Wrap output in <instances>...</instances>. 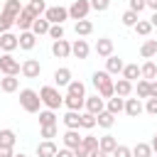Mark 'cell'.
Returning <instances> with one entry per match:
<instances>
[{
	"mask_svg": "<svg viewBox=\"0 0 157 157\" xmlns=\"http://www.w3.org/2000/svg\"><path fill=\"white\" fill-rule=\"evenodd\" d=\"M74 32H76V37H88V34L93 32V22H91V20H76Z\"/></svg>",
	"mask_w": 157,
	"mask_h": 157,
	"instance_id": "cell-25",
	"label": "cell"
},
{
	"mask_svg": "<svg viewBox=\"0 0 157 157\" xmlns=\"http://www.w3.org/2000/svg\"><path fill=\"white\" fill-rule=\"evenodd\" d=\"M39 98H42V105L49 108V110H59L64 105V96L59 93L56 86H42L39 88Z\"/></svg>",
	"mask_w": 157,
	"mask_h": 157,
	"instance_id": "cell-2",
	"label": "cell"
},
{
	"mask_svg": "<svg viewBox=\"0 0 157 157\" xmlns=\"http://www.w3.org/2000/svg\"><path fill=\"white\" fill-rule=\"evenodd\" d=\"M120 74H123V78H128V81H137V78H140V66H137V64H125Z\"/></svg>",
	"mask_w": 157,
	"mask_h": 157,
	"instance_id": "cell-33",
	"label": "cell"
},
{
	"mask_svg": "<svg viewBox=\"0 0 157 157\" xmlns=\"http://www.w3.org/2000/svg\"><path fill=\"white\" fill-rule=\"evenodd\" d=\"M44 20H49V25H64V20H69V7H61V5H52L44 10L42 15Z\"/></svg>",
	"mask_w": 157,
	"mask_h": 157,
	"instance_id": "cell-4",
	"label": "cell"
},
{
	"mask_svg": "<svg viewBox=\"0 0 157 157\" xmlns=\"http://www.w3.org/2000/svg\"><path fill=\"white\" fill-rule=\"evenodd\" d=\"M150 25H152V27H157V10L152 12V17H150Z\"/></svg>",
	"mask_w": 157,
	"mask_h": 157,
	"instance_id": "cell-56",
	"label": "cell"
},
{
	"mask_svg": "<svg viewBox=\"0 0 157 157\" xmlns=\"http://www.w3.org/2000/svg\"><path fill=\"white\" fill-rule=\"evenodd\" d=\"M0 49L7 52V54H12L15 49H20V44H17V34H12V32H2V34H0Z\"/></svg>",
	"mask_w": 157,
	"mask_h": 157,
	"instance_id": "cell-13",
	"label": "cell"
},
{
	"mask_svg": "<svg viewBox=\"0 0 157 157\" xmlns=\"http://www.w3.org/2000/svg\"><path fill=\"white\" fill-rule=\"evenodd\" d=\"M34 20H37V17H34V15L27 10V5H25V7H22V12L15 17V27H20V32H25V29H32V22H34Z\"/></svg>",
	"mask_w": 157,
	"mask_h": 157,
	"instance_id": "cell-10",
	"label": "cell"
},
{
	"mask_svg": "<svg viewBox=\"0 0 157 157\" xmlns=\"http://www.w3.org/2000/svg\"><path fill=\"white\" fill-rule=\"evenodd\" d=\"M83 101H86V98H76V96H64V105H66V110H78V113H81V108H83Z\"/></svg>",
	"mask_w": 157,
	"mask_h": 157,
	"instance_id": "cell-35",
	"label": "cell"
},
{
	"mask_svg": "<svg viewBox=\"0 0 157 157\" xmlns=\"http://www.w3.org/2000/svg\"><path fill=\"white\" fill-rule=\"evenodd\" d=\"M15 142H17V135H15V130H10V128H2V130H0V147H15Z\"/></svg>",
	"mask_w": 157,
	"mask_h": 157,
	"instance_id": "cell-28",
	"label": "cell"
},
{
	"mask_svg": "<svg viewBox=\"0 0 157 157\" xmlns=\"http://www.w3.org/2000/svg\"><path fill=\"white\" fill-rule=\"evenodd\" d=\"M56 145H54V140H42L39 145H37V157H54L56 155Z\"/></svg>",
	"mask_w": 157,
	"mask_h": 157,
	"instance_id": "cell-20",
	"label": "cell"
},
{
	"mask_svg": "<svg viewBox=\"0 0 157 157\" xmlns=\"http://www.w3.org/2000/svg\"><path fill=\"white\" fill-rule=\"evenodd\" d=\"M61 140H64V147H69V150H76V147L81 145L83 135H81L78 130H66V132L61 135Z\"/></svg>",
	"mask_w": 157,
	"mask_h": 157,
	"instance_id": "cell-15",
	"label": "cell"
},
{
	"mask_svg": "<svg viewBox=\"0 0 157 157\" xmlns=\"http://www.w3.org/2000/svg\"><path fill=\"white\" fill-rule=\"evenodd\" d=\"M150 98H157V78L150 81Z\"/></svg>",
	"mask_w": 157,
	"mask_h": 157,
	"instance_id": "cell-51",
	"label": "cell"
},
{
	"mask_svg": "<svg viewBox=\"0 0 157 157\" xmlns=\"http://www.w3.org/2000/svg\"><path fill=\"white\" fill-rule=\"evenodd\" d=\"M22 7H25V5H22L20 0H5L2 12H5V15H10V17H17V15L22 12Z\"/></svg>",
	"mask_w": 157,
	"mask_h": 157,
	"instance_id": "cell-32",
	"label": "cell"
},
{
	"mask_svg": "<svg viewBox=\"0 0 157 157\" xmlns=\"http://www.w3.org/2000/svg\"><path fill=\"white\" fill-rule=\"evenodd\" d=\"M113 123H115V115H113V113H108V110H101V113L96 115V125H98V128H103V130L113 128Z\"/></svg>",
	"mask_w": 157,
	"mask_h": 157,
	"instance_id": "cell-26",
	"label": "cell"
},
{
	"mask_svg": "<svg viewBox=\"0 0 157 157\" xmlns=\"http://www.w3.org/2000/svg\"><path fill=\"white\" fill-rule=\"evenodd\" d=\"M17 88H20V78H17V76H2V78H0V91L15 93Z\"/></svg>",
	"mask_w": 157,
	"mask_h": 157,
	"instance_id": "cell-24",
	"label": "cell"
},
{
	"mask_svg": "<svg viewBox=\"0 0 157 157\" xmlns=\"http://www.w3.org/2000/svg\"><path fill=\"white\" fill-rule=\"evenodd\" d=\"M88 157H110V155H108V152H103V150H98V147H96V150H93V152H91V155H88Z\"/></svg>",
	"mask_w": 157,
	"mask_h": 157,
	"instance_id": "cell-53",
	"label": "cell"
},
{
	"mask_svg": "<svg viewBox=\"0 0 157 157\" xmlns=\"http://www.w3.org/2000/svg\"><path fill=\"white\" fill-rule=\"evenodd\" d=\"M113 91H115V96H123V98H128L130 93H132V81H128V78H118L115 83H113Z\"/></svg>",
	"mask_w": 157,
	"mask_h": 157,
	"instance_id": "cell-19",
	"label": "cell"
},
{
	"mask_svg": "<svg viewBox=\"0 0 157 157\" xmlns=\"http://www.w3.org/2000/svg\"><path fill=\"white\" fill-rule=\"evenodd\" d=\"M20 66H22V64H20L12 54L5 52V54L0 56V71H2L5 76H17V74H20Z\"/></svg>",
	"mask_w": 157,
	"mask_h": 157,
	"instance_id": "cell-6",
	"label": "cell"
},
{
	"mask_svg": "<svg viewBox=\"0 0 157 157\" xmlns=\"http://www.w3.org/2000/svg\"><path fill=\"white\" fill-rule=\"evenodd\" d=\"M61 123L66 125V130H78V110H66Z\"/></svg>",
	"mask_w": 157,
	"mask_h": 157,
	"instance_id": "cell-29",
	"label": "cell"
},
{
	"mask_svg": "<svg viewBox=\"0 0 157 157\" xmlns=\"http://www.w3.org/2000/svg\"><path fill=\"white\" fill-rule=\"evenodd\" d=\"M12 157H27V155H25V152H17V155H12Z\"/></svg>",
	"mask_w": 157,
	"mask_h": 157,
	"instance_id": "cell-57",
	"label": "cell"
},
{
	"mask_svg": "<svg viewBox=\"0 0 157 157\" xmlns=\"http://www.w3.org/2000/svg\"><path fill=\"white\" fill-rule=\"evenodd\" d=\"M17 44H20V49H25V52L34 49V44H37V34H34L32 29L20 32V34H17Z\"/></svg>",
	"mask_w": 157,
	"mask_h": 157,
	"instance_id": "cell-11",
	"label": "cell"
},
{
	"mask_svg": "<svg viewBox=\"0 0 157 157\" xmlns=\"http://www.w3.org/2000/svg\"><path fill=\"white\" fill-rule=\"evenodd\" d=\"M81 147L91 155L96 147H98V137H93V135H83V140H81Z\"/></svg>",
	"mask_w": 157,
	"mask_h": 157,
	"instance_id": "cell-40",
	"label": "cell"
},
{
	"mask_svg": "<svg viewBox=\"0 0 157 157\" xmlns=\"http://www.w3.org/2000/svg\"><path fill=\"white\" fill-rule=\"evenodd\" d=\"M145 7H147L145 0H128V10H132V12H137V15H140Z\"/></svg>",
	"mask_w": 157,
	"mask_h": 157,
	"instance_id": "cell-48",
	"label": "cell"
},
{
	"mask_svg": "<svg viewBox=\"0 0 157 157\" xmlns=\"http://www.w3.org/2000/svg\"><path fill=\"white\" fill-rule=\"evenodd\" d=\"M27 10H29L34 17H42L44 10H47V2H44V0H29V2H27Z\"/></svg>",
	"mask_w": 157,
	"mask_h": 157,
	"instance_id": "cell-37",
	"label": "cell"
},
{
	"mask_svg": "<svg viewBox=\"0 0 157 157\" xmlns=\"http://www.w3.org/2000/svg\"><path fill=\"white\" fill-rule=\"evenodd\" d=\"M66 96L86 98V86H83V81H76V78H71V81H69V86H66Z\"/></svg>",
	"mask_w": 157,
	"mask_h": 157,
	"instance_id": "cell-21",
	"label": "cell"
},
{
	"mask_svg": "<svg viewBox=\"0 0 157 157\" xmlns=\"http://www.w3.org/2000/svg\"><path fill=\"white\" fill-rule=\"evenodd\" d=\"M110 157H132V150H130L128 145H118V147L110 152Z\"/></svg>",
	"mask_w": 157,
	"mask_h": 157,
	"instance_id": "cell-46",
	"label": "cell"
},
{
	"mask_svg": "<svg viewBox=\"0 0 157 157\" xmlns=\"http://www.w3.org/2000/svg\"><path fill=\"white\" fill-rule=\"evenodd\" d=\"M140 78H147V81L157 78V64H155L152 59H147V61L140 66Z\"/></svg>",
	"mask_w": 157,
	"mask_h": 157,
	"instance_id": "cell-22",
	"label": "cell"
},
{
	"mask_svg": "<svg viewBox=\"0 0 157 157\" xmlns=\"http://www.w3.org/2000/svg\"><path fill=\"white\" fill-rule=\"evenodd\" d=\"M15 25V17H10V15H5V12H0V34L2 32H10V27Z\"/></svg>",
	"mask_w": 157,
	"mask_h": 157,
	"instance_id": "cell-44",
	"label": "cell"
},
{
	"mask_svg": "<svg viewBox=\"0 0 157 157\" xmlns=\"http://www.w3.org/2000/svg\"><path fill=\"white\" fill-rule=\"evenodd\" d=\"M52 39H64V25H49V32H47Z\"/></svg>",
	"mask_w": 157,
	"mask_h": 157,
	"instance_id": "cell-45",
	"label": "cell"
},
{
	"mask_svg": "<svg viewBox=\"0 0 157 157\" xmlns=\"http://www.w3.org/2000/svg\"><path fill=\"white\" fill-rule=\"evenodd\" d=\"M52 54H54L56 59L71 56V42H69V39H54V42H52Z\"/></svg>",
	"mask_w": 157,
	"mask_h": 157,
	"instance_id": "cell-8",
	"label": "cell"
},
{
	"mask_svg": "<svg viewBox=\"0 0 157 157\" xmlns=\"http://www.w3.org/2000/svg\"><path fill=\"white\" fill-rule=\"evenodd\" d=\"M137 20H140V15H137V12H132V10H125V12H123V17H120V22H123L125 27H132Z\"/></svg>",
	"mask_w": 157,
	"mask_h": 157,
	"instance_id": "cell-41",
	"label": "cell"
},
{
	"mask_svg": "<svg viewBox=\"0 0 157 157\" xmlns=\"http://www.w3.org/2000/svg\"><path fill=\"white\" fill-rule=\"evenodd\" d=\"M20 105H22V110H27V113H39V110H42L39 91H34V88H22V91H20Z\"/></svg>",
	"mask_w": 157,
	"mask_h": 157,
	"instance_id": "cell-3",
	"label": "cell"
},
{
	"mask_svg": "<svg viewBox=\"0 0 157 157\" xmlns=\"http://www.w3.org/2000/svg\"><path fill=\"white\" fill-rule=\"evenodd\" d=\"M137 98H150V81L147 78H140L137 81Z\"/></svg>",
	"mask_w": 157,
	"mask_h": 157,
	"instance_id": "cell-42",
	"label": "cell"
},
{
	"mask_svg": "<svg viewBox=\"0 0 157 157\" xmlns=\"http://www.w3.org/2000/svg\"><path fill=\"white\" fill-rule=\"evenodd\" d=\"M145 5H147V7H150V10H152V12H155V10H157V0H145Z\"/></svg>",
	"mask_w": 157,
	"mask_h": 157,
	"instance_id": "cell-55",
	"label": "cell"
},
{
	"mask_svg": "<svg viewBox=\"0 0 157 157\" xmlns=\"http://www.w3.org/2000/svg\"><path fill=\"white\" fill-rule=\"evenodd\" d=\"M69 81H71V69L69 66H59L54 71V83L56 86H69Z\"/></svg>",
	"mask_w": 157,
	"mask_h": 157,
	"instance_id": "cell-23",
	"label": "cell"
},
{
	"mask_svg": "<svg viewBox=\"0 0 157 157\" xmlns=\"http://www.w3.org/2000/svg\"><path fill=\"white\" fill-rule=\"evenodd\" d=\"M39 125H56V110H39Z\"/></svg>",
	"mask_w": 157,
	"mask_h": 157,
	"instance_id": "cell-36",
	"label": "cell"
},
{
	"mask_svg": "<svg viewBox=\"0 0 157 157\" xmlns=\"http://www.w3.org/2000/svg\"><path fill=\"white\" fill-rule=\"evenodd\" d=\"M39 137H44V140L56 137V125H39Z\"/></svg>",
	"mask_w": 157,
	"mask_h": 157,
	"instance_id": "cell-43",
	"label": "cell"
},
{
	"mask_svg": "<svg viewBox=\"0 0 157 157\" xmlns=\"http://www.w3.org/2000/svg\"><path fill=\"white\" fill-rule=\"evenodd\" d=\"M88 2H91V10L96 12H105L110 7V0H88Z\"/></svg>",
	"mask_w": 157,
	"mask_h": 157,
	"instance_id": "cell-47",
	"label": "cell"
},
{
	"mask_svg": "<svg viewBox=\"0 0 157 157\" xmlns=\"http://www.w3.org/2000/svg\"><path fill=\"white\" fill-rule=\"evenodd\" d=\"M12 147H0V157H12Z\"/></svg>",
	"mask_w": 157,
	"mask_h": 157,
	"instance_id": "cell-52",
	"label": "cell"
},
{
	"mask_svg": "<svg viewBox=\"0 0 157 157\" xmlns=\"http://www.w3.org/2000/svg\"><path fill=\"white\" fill-rule=\"evenodd\" d=\"M147 103H145V110L150 113V115H157V98H145Z\"/></svg>",
	"mask_w": 157,
	"mask_h": 157,
	"instance_id": "cell-49",
	"label": "cell"
},
{
	"mask_svg": "<svg viewBox=\"0 0 157 157\" xmlns=\"http://www.w3.org/2000/svg\"><path fill=\"white\" fill-rule=\"evenodd\" d=\"M54 157H76V155H74V150L61 147V150H56V155H54Z\"/></svg>",
	"mask_w": 157,
	"mask_h": 157,
	"instance_id": "cell-50",
	"label": "cell"
},
{
	"mask_svg": "<svg viewBox=\"0 0 157 157\" xmlns=\"http://www.w3.org/2000/svg\"><path fill=\"white\" fill-rule=\"evenodd\" d=\"M71 54L76 56V59H88V54H91V47H88V42L86 39H76V42H71Z\"/></svg>",
	"mask_w": 157,
	"mask_h": 157,
	"instance_id": "cell-14",
	"label": "cell"
},
{
	"mask_svg": "<svg viewBox=\"0 0 157 157\" xmlns=\"http://www.w3.org/2000/svg\"><path fill=\"white\" fill-rule=\"evenodd\" d=\"M150 147H152V155L157 157V132L152 135V142H150Z\"/></svg>",
	"mask_w": 157,
	"mask_h": 157,
	"instance_id": "cell-54",
	"label": "cell"
},
{
	"mask_svg": "<svg viewBox=\"0 0 157 157\" xmlns=\"http://www.w3.org/2000/svg\"><path fill=\"white\" fill-rule=\"evenodd\" d=\"M132 27H135V32H137L140 37H147V34L152 32V25H150V20H137Z\"/></svg>",
	"mask_w": 157,
	"mask_h": 157,
	"instance_id": "cell-39",
	"label": "cell"
},
{
	"mask_svg": "<svg viewBox=\"0 0 157 157\" xmlns=\"http://www.w3.org/2000/svg\"><path fill=\"white\" fill-rule=\"evenodd\" d=\"M91 12V2L88 0H74L69 7V20H86Z\"/></svg>",
	"mask_w": 157,
	"mask_h": 157,
	"instance_id": "cell-5",
	"label": "cell"
},
{
	"mask_svg": "<svg viewBox=\"0 0 157 157\" xmlns=\"http://www.w3.org/2000/svg\"><path fill=\"white\" fill-rule=\"evenodd\" d=\"M123 108H125V98H123V96H110V98H105V110H108V113L118 115V113H123Z\"/></svg>",
	"mask_w": 157,
	"mask_h": 157,
	"instance_id": "cell-17",
	"label": "cell"
},
{
	"mask_svg": "<svg viewBox=\"0 0 157 157\" xmlns=\"http://www.w3.org/2000/svg\"><path fill=\"white\" fill-rule=\"evenodd\" d=\"M91 83L96 86V93L101 96V98H110V96H115V91H113V76L103 69V71H93V76H91Z\"/></svg>",
	"mask_w": 157,
	"mask_h": 157,
	"instance_id": "cell-1",
	"label": "cell"
},
{
	"mask_svg": "<svg viewBox=\"0 0 157 157\" xmlns=\"http://www.w3.org/2000/svg\"><path fill=\"white\" fill-rule=\"evenodd\" d=\"M123 66H125V61H123L120 56H115V54H110V56L105 59V71H108L110 76L120 74V71H123Z\"/></svg>",
	"mask_w": 157,
	"mask_h": 157,
	"instance_id": "cell-18",
	"label": "cell"
},
{
	"mask_svg": "<svg viewBox=\"0 0 157 157\" xmlns=\"http://www.w3.org/2000/svg\"><path fill=\"white\" fill-rule=\"evenodd\" d=\"M78 128H81V130H91V128H96V115L88 113V110L78 113Z\"/></svg>",
	"mask_w": 157,
	"mask_h": 157,
	"instance_id": "cell-30",
	"label": "cell"
},
{
	"mask_svg": "<svg viewBox=\"0 0 157 157\" xmlns=\"http://www.w3.org/2000/svg\"><path fill=\"white\" fill-rule=\"evenodd\" d=\"M118 147V140L113 137V135H103V137H98V150H103V152H113Z\"/></svg>",
	"mask_w": 157,
	"mask_h": 157,
	"instance_id": "cell-31",
	"label": "cell"
},
{
	"mask_svg": "<svg viewBox=\"0 0 157 157\" xmlns=\"http://www.w3.org/2000/svg\"><path fill=\"white\" fill-rule=\"evenodd\" d=\"M132 150V157H155L152 155V147H150V142H137L135 147H130Z\"/></svg>",
	"mask_w": 157,
	"mask_h": 157,
	"instance_id": "cell-34",
	"label": "cell"
},
{
	"mask_svg": "<svg viewBox=\"0 0 157 157\" xmlns=\"http://www.w3.org/2000/svg\"><path fill=\"white\" fill-rule=\"evenodd\" d=\"M157 54V39H145L142 47H140V56L142 59H152Z\"/></svg>",
	"mask_w": 157,
	"mask_h": 157,
	"instance_id": "cell-27",
	"label": "cell"
},
{
	"mask_svg": "<svg viewBox=\"0 0 157 157\" xmlns=\"http://www.w3.org/2000/svg\"><path fill=\"white\" fill-rule=\"evenodd\" d=\"M32 32L39 37V34H47L49 32V20H44V17H37L34 22H32Z\"/></svg>",
	"mask_w": 157,
	"mask_h": 157,
	"instance_id": "cell-38",
	"label": "cell"
},
{
	"mask_svg": "<svg viewBox=\"0 0 157 157\" xmlns=\"http://www.w3.org/2000/svg\"><path fill=\"white\" fill-rule=\"evenodd\" d=\"M123 113H128L130 118H137V115L145 113V105H142L140 98H125V108H123Z\"/></svg>",
	"mask_w": 157,
	"mask_h": 157,
	"instance_id": "cell-12",
	"label": "cell"
},
{
	"mask_svg": "<svg viewBox=\"0 0 157 157\" xmlns=\"http://www.w3.org/2000/svg\"><path fill=\"white\" fill-rule=\"evenodd\" d=\"M96 54L98 56H103V59H108L110 54H113V39H108V37H101L98 42H96Z\"/></svg>",
	"mask_w": 157,
	"mask_h": 157,
	"instance_id": "cell-16",
	"label": "cell"
},
{
	"mask_svg": "<svg viewBox=\"0 0 157 157\" xmlns=\"http://www.w3.org/2000/svg\"><path fill=\"white\" fill-rule=\"evenodd\" d=\"M20 74H22L25 78H39V74H42V64H39L37 59H25L22 66H20Z\"/></svg>",
	"mask_w": 157,
	"mask_h": 157,
	"instance_id": "cell-7",
	"label": "cell"
},
{
	"mask_svg": "<svg viewBox=\"0 0 157 157\" xmlns=\"http://www.w3.org/2000/svg\"><path fill=\"white\" fill-rule=\"evenodd\" d=\"M83 108H86L88 113L98 115L101 110H105V98H101L98 93H96V96H86V101H83Z\"/></svg>",
	"mask_w": 157,
	"mask_h": 157,
	"instance_id": "cell-9",
	"label": "cell"
}]
</instances>
